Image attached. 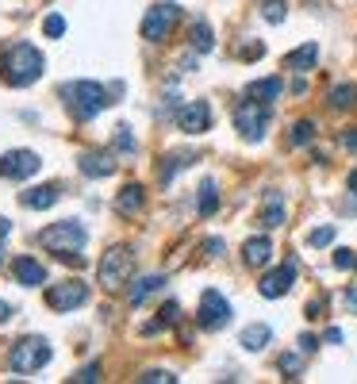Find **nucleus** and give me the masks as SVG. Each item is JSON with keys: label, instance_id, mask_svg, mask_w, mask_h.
<instances>
[{"label": "nucleus", "instance_id": "obj_1", "mask_svg": "<svg viewBox=\"0 0 357 384\" xmlns=\"http://www.w3.org/2000/svg\"><path fill=\"white\" fill-rule=\"evenodd\" d=\"M43 54L35 50L31 43H12L4 54H0V73L12 89H27L43 77Z\"/></svg>", "mask_w": 357, "mask_h": 384}, {"label": "nucleus", "instance_id": "obj_2", "mask_svg": "<svg viewBox=\"0 0 357 384\" xmlns=\"http://www.w3.org/2000/svg\"><path fill=\"white\" fill-rule=\"evenodd\" d=\"M111 89L97 85V81H70V85H62V104L70 108L73 119H97L100 111L111 104Z\"/></svg>", "mask_w": 357, "mask_h": 384}, {"label": "nucleus", "instance_id": "obj_3", "mask_svg": "<svg viewBox=\"0 0 357 384\" xmlns=\"http://www.w3.org/2000/svg\"><path fill=\"white\" fill-rule=\"evenodd\" d=\"M35 242H39L43 250H50V254L65 258V254H77V250H84L89 231H84L77 219H65V223H50V227H43Z\"/></svg>", "mask_w": 357, "mask_h": 384}, {"label": "nucleus", "instance_id": "obj_4", "mask_svg": "<svg viewBox=\"0 0 357 384\" xmlns=\"http://www.w3.org/2000/svg\"><path fill=\"white\" fill-rule=\"evenodd\" d=\"M131 269H135L131 250L127 246H111L97 265V277H100V285H104V292H119V288L131 280Z\"/></svg>", "mask_w": 357, "mask_h": 384}, {"label": "nucleus", "instance_id": "obj_5", "mask_svg": "<svg viewBox=\"0 0 357 384\" xmlns=\"http://www.w3.org/2000/svg\"><path fill=\"white\" fill-rule=\"evenodd\" d=\"M265 127H269V104L246 97L238 108H234V131H238L246 143H261V138H265Z\"/></svg>", "mask_w": 357, "mask_h": 384}, {"label": "nucleus", "instance_id": "obj_6", "mask_svg": "<svg viewBox=\"0 0 357 384\" xmlns=\"http://www.w3.org/2000/svg\"><path fill=\"white\" fill-rule=\"evenodd\" d=\"M50 361V346L46 339H20L8 350V369L12 373H35Z\"/></svg>", "mask_w": 357, "mask_h": 384}, {"label": "nucleus", "instance_id": "obj_7", "mask_svg": "<svg viewBox=\"0 0 357 384\" xmlns=\"http://www.w3.org/2000/svg\"><path fill=\"white\" fill-rule=\"evenodd\" d=\"M177 20H181V4H173V0H165V4H154L146 12L143 20V39L146 43H165L169 31L177 27Z\"/></svg>", "mask_w": 357, "mask_h": 384}, {"label": "nucleus", "instance_id": "obj_8", "mask_svg": "<svg viewBox=\"0 0 357 384\" xmlns=\"http://www.w3.org/2000/svg\"><path fill=\"white\" fill-rule=\"evenodd\" d=\"M196 323H200V331H223V327L231 323V304H227V296H219L215 288H208V292L200 296Z\"/></svg>", "mask_w": 357, "mask_h": 384}, {"label": "nucleus", "instance_id": "obj_9", "mask_svg": "<svg viewBox=\"0 0 357 384\" xmlns=\"http://www.w3.org/2000/svg\"><path fill=\"white\" fill-rule=\"evenodd\" d=\"M39 170H43V158L35 150H8L0 158V177H8V181H27Z\"/></svg>", "mask_w": 357, "mask_h": 384}, {"label": "nucleus", "instance_id": "obj_10", "mask_svg": "<svg viewBox=\"0 0 357 384\" xmlns=\"http://www.w3.org/2000/svg\"><path fill=\"white\" fill-rule=\"evenodd\" d=\"M84 300H89V285H84V280H62V285L46 288V304H50L54 312H73Z\"/></svg>", "mask_w": 357, "mask_h": 384}, {"label": "nucleus", "instance_id": "obj_11", "mask_svg": "<svg viewBox=\"0 0 357 384\" xmlns=\"http://www.w3.org/2000/svg\"><path fill=\"white\" fill-rule=\"evenodd\" d=\"M177 127H181L185 135H204V131L212 127V104L208 100H189V104H181Z\"/></svg>", "mask_w": 357, "mask_h": 384}, {"label": "nucleus", "instance_id": "obj_12", "mask_svg": "<svg viewBox=\"0 0 357 384\" xmlns=\"http://www.w3.org/2000/svg\"><path fill=\"white\" fill-rule=\"evenodd\" d=\"M296 285V261H285V265H277V269H269L265 277H261V285H258V292L265 296V300H277V296H285L288 288Z\"/></svg>", "mask_w": 357, "mask_h": 384}, {"label": "nucleus", "instance_id": "obj_13", "mask_svg": "<svg viewBox=\"0 0 357 384\" xmlns=\"http://www.w3.org/2000/svg\"><path fill=\"white\" fill-rule=\"evenodd\" d=\"M77 165L84 177H111L116 173V154H108V150H84L77 158Z\"/></svg>", "mask_w": 357, "mask_h": 384}, {"label": "nucleus", "instance_id": "obj_14", "mask_svg": "<svg viewBox=\"0 0 357 384\" xmlns=\"http://www.w3.org/2000/svg\"><path fill=\"white\" fill-rule=\"evenodd\" d=\"M12 277H16V285H23V288L46 285V269H43L35 258H27V254L12 261Z\"/></svg>", "mask_w": 357, "mask_h": 384}, {"label": "nucleus", "instance_id": "obj_15", "mask_svg": "<svg viewBox=\"0 0 357 384\" xmlns=\"http://www.w3.org/2000/svg\"><path fill=\"white\" fill-rule=\"evenodd\" d=\"M269 258H273V242H269L265 235H258V238H246V246H242V261H246L250 269H261V265H269Z\"/></svg>", "mask_w": 357, "mask_h": 384}, {"label": "nucleus", "instance_id": "obj_16", "mask_svg": "<svg viewBox=\"0 0 357 384\" xmlns=\"http://www.w3.org/2000/svg\"><path fill=\"white\" fill-rule=\"evenodd\" d=\"M143 204H146V192H143V185H123L119 189V196H116V212L119 215H138L143 212Z\"/></svg>", "mask_w": 357, "mask_h": 384}, {"label": "nucleus", "instance_id": "obj_17", "mask_svg": "<svg viewBox=\"0 0 357 384\" xmlns=\"http://www.w3.org/2000/svg\"><path fill=\"white\" fill-rule=\"evenodd\" d=\"M58 196H62V189H58V185H39V189L23 192V196H20V204H23V208H35V212H43V208H54V204H58Z\"/></svg>", "mask_w": 357, "mask_h": 384}, {"label": "nucleus", "instance_id": "obj_18", "mask_svg": "<svg viewBox=\"0 0 357 384\" xmlns=\"http://www.w3.org/2000/svg\"><path fill=\"white\" fill-rule=\"evenodd\" d=\"M315 62H319V46L315 43H304V46H296L292 54H285V70H296V73H307Z\"/></svg>", "mask_w": 357, "mask_h": 384}, {"label": "nucleus", "instance_id": "obj_19", "mask_svg": "<svg viewBox=\"0 0 357 384\" xmlns=\"http://www.w3.org/2000/svg\"><path fill=\"white\" fill-rule=\"evenodd\" d=\"M261 227L265 231H277L280 223H285V200H280V192H265V208H261Z\"/></svg>", "mask_w": 357, "mask_h": 384}, {"label": "nucleus", "instance_id": "obj_20", "mask_svg": "<svg viewBox=\"0 0 357 384\" xmlns=\"http://www.w3.org/2000/svg\"><path fill=\"white\" fill-rule=\"evenodd\" d=\"M285 92V81L280 77H265V81H253V85L246 89L250 100H261V104H273V100Z\"/></svg>", "mask_w": 357, "mask_h": 384}, {"label": "nucleus", "instance_id": "obj_21", "mask_svg": "<svg viewBox=\"0 0 357 384\" xmlns=\"http://www.w3.org/2000/svg\"><path fill=\"white\" fill-rule=\"evenodd\" d=\"M269 339H273V331H269L265 323H250L246 331H242V350H250V353H261L269 346Z\"/></svg>", "mask_w": 357, "mask_h": 384}, {"label": "nucleus", "instance_id": "obj_22", "mask_svg": "<svg viewBox=\"0 0 357 384\" xmlns=\"http://www.w3.org/2000/svg\"><path fill=\"white\" fill-rule=\"evenodd\" d=\"M165 285V277L162 273H150V277H143V280H135V288H131V292H127V300H131V304H143V300L146 296H154L158 292V288H162Z\"/></svg>", "mask_w": 357, "mask_h": 384}, {"label": "nucleus", "instance_id": "obj_23", "mask_svg": "<svg viewBox=\"0 0 357 384\" xmlns=\"http://www.w3.org/2000/svg\"><path fill=\"white\" fill-rule=\"evenodd\" d=\"M185 165H192V154H165L162 165H158V181L169 185V181H173V173L185 170Z\"/></svg>", "mask_w": 357, "mask_h": 384}, {"label": "nucleus", "instance_id": "obj_24", "mask_svg": "<svg viewBox=\"0 0 357 384\" xmlns=\"http://www.w3.org/2000/svg\"><path fill=\"white\" fill-rule=\"evenodd\" d=\"M331 108L334 111H346V108H357V85H350V81H346V85H334L331 89Z\"/></svg>", "mask_w": 357, "mask_h": 384}, {"label": "nucleus", "instance_id": "obj_25", "mask_svg": "<svg viewBox=\"0 0 357 384\" xmlns=\"http://www.w3.org/2000/svg\"><path fill=\"white\" fill-rule=\"evenodd\" d=\"M215 208H219V192H215V181L208 177V181L200 185V204H196V212H200V219H208V215H215Z\"/></svg>", "mask_w": 357, "mask_h": 384}, {"label": "nucleus", "instance_id": "obj_26", "mask_svg": "<svg viewBox=\"0 0 357 384\" xmlns=\"http://www.w3.org/2000/svg\"><path fill=\"white\" fill-rule=\"evenodd\" d=\"M212 46H215V35H212V27L204 23V20H196V23H192V50H196V54H208Z\"/></svg>", "mask_w": 357, "mask_h": 384}, {"label": "nucleus", "instance_id": "obj_27", "mask_svg": "<svg viewBox=\"0 0 357 384\" xmlns=\"http://www.w3.org/2000/svg\"><path fill=\"white\" fill-rule=\"evenodd\" d=\"M258 8L269 23H285V16H288V0H261Z\"/></svg>", "mask_w": 357, "mask_h": 384}, {"label": "nucleus", "instance_id": "obj_28", "mask_svg": "<svg viewBox=\"0 0 357 384\" xmlns=\"http://www.w3.org/2000/svg\"><path fill=\"white\" fill-rule=\"evenodd\" d=\"M315 138V119H300L292 127V146H307Z\"/></svg>", "mask_w": 357, "mask_h": 384}, {"label": "nucleus", "instance_id": "obj_29", "mask_svg": "<svg viewBox=\"0 0 357 384\" xmlns=\"http://www.w3.org/2000/svg\"><path fill=\"white\" fill-rule=\"evenodd\" d=\"M331 242H334V227H331V223H326V227H315V231H307V246H331Z\"/></svg>", "mask_w": 357, "mask_h": 384}, {"label": "nucleus", "instance_id": "obj_30", "mask_svg": "<svg viewBox=\"0 0 357 384\" xmlns=\"http://www.w3.org/2000/svg\"><path fill=\"white\" fill-rule=\"evenodd\" d=\"M234 54H238L242 62H253V58H261V54H265V43H258V39L238 43V46H234Z\"/></svg>", "mask_w": 357, "mask_h": 384}, {"label": "nucleus", "instance_id": "obj_31", "mask_svg": "<svg viewBox=\"0 0 357 384\" xmlns=\"http://www.w3.org/2000/svg\"><path fill=\"white\" fill-rule=\"evenodd\" d=\"M116 150H119V154H135V135H131V127H123V124H119L116 127Z\"/></svg>", "mask_w": 357, "mask_h": 384}, {"label": "nucleus", "instance_id": "obj_32", "mask_svg": "<svg viewBox=\"0 0 357 384\" xmlns=\"http://www.w3.org/2000/svg\"><path fill=\"white\" fill-rule=\"evenodd\" d=\"M300 369H304V358H300V353H280V373L300 377Z\"/></svg>", "mask_w": 357, "mask_h": 384}, {"label": "nucleus", "instance_id": "obj_33", "mask_svg": "<svg viewBox=\"0 0 357 384\" xmlns=\"http://www.w3.org/2000/svg\"><path fill=\"white\" fill-rule=\"evenodd\" d=\"M43 35H46V39L65 35V20H62V16H46V20H43Z\"/></svg>", "mask_w": 357, "mask_h": 384}, {"label": "nucleus", "instance_id": "obj_34", "mask_svg": "<svg viewBox=\"0 0 357 384\" xmlns=\"http://www.w3.org/2000/svg\"><path fill=\"white\" fill-rule=\"evenodd\" d=\"M334 269H357V254L353 250H334Z\"/></svg>", "mask_w": 357, "mask_h": 384}, {"label": "nucleus", "instance_id": "obj_35", "mask_svg": "<svg viewBox=\"0 0 357 384\" xmlns=\"http://www.w3.org/2000/svg\"><path fill=\"white\" fill-rule=\"evenodd\" d=\"M158 315H162V319H158L162 327H173L177 319H181V307H177L173 300H169V304H165V307H162V312H158Z\"/></svg>", "mask_w": 357, "mask_h": 384}, {"label": "nucleus", "instance_id": "obj_36", "mask_svg": "<svg viewBox=\"0 0 357 384\" xmlns=\"http://www.w3.org/2000/svg\"><path fill=\"white\" fill-rule=\"evenodd\" d=\"M138 380H146V384H154V380H162V384H173L177 377H173V373H165V369H146Z\"/></svg>", "mask_w": 357, "mask_h": 384}, {"label": "nucleus", "instance_id": "obj_37", "mask_svg": "<svg viewBox=\"0 0 357 384\" xmlns=\"http://www.w3.org/2000/svg\"><path fill=\"white\" fill-rule=\"evenodd\" d=\"M92 380H100V365H84L77 377H73V384H92Z\"/></svg>", "mask_w": 357, "mask_h": 384}, {"label": "nucleus", "instance_id": "obj_38", "mask_svg": "<svg viewBox=\"0 0 357 384\" xmlns=\"http://www.w3.org/2000/svg\"><path fill=\"white\" fill-rule=\"evenodd\" d=\"M342 150H350V154H357V127H350L342 135Z\"/></svg>", "mask_w": 357, "mask_h": 384}, {"label": "nucleus", "instance_id": "obj_39", "mask_svg": "<svg viewBox=\"0 0 357 384\" xmlns=\"http://www.w3.org/2000/svg\"><path fill=\"white\" fill-rule=\"evenodd\" d=\"M204 254H208V258H219V254H223V238H208V242H204Z\"/></svg>", "mask_w": 357, "mask_h": 384}, {"label": "nucleus", "instance_id": "obj_40", "mask_svg": "<svg viewBox=\"0 0 357 384\" xmlns=\"http://www.w3.org/2000/svg\"><path fill=\"white\" fill-rule=\"evenodd\" d=\"M323 304H326V300H323V296H315V300H307V319H319V312H323Z\"/></svg>", "mask_w": 357, "mask_h": 384}, {"label": "nucleus", "instance_id": "obj_41", "mask_svg": "<svg viewBox=\"0 0 357 384\" xmlns=\"http://www.w3.org/2000/svg\"><path fill=\"white\" fill-rule=\"evenodd\" d=\"M300 350H304V353H315V350H319V339H315V334H304V339H300Z\"/></svg>", "mask_w": 357, "mask_h": 384}, {"label": "nucleus", "instance_id": "obj_42", "mask_svg": "<svg viewBox=\"0 0 357 384\" xmlns=\"http://www.w3.org/2000/svg\"><path fill=\"white\" fill-rule=\"evenodd\" d=\"M342 304L350 307V312H357V288H346V292H342Z\"/></svg>", "mask_w": 357, "mask_h": 384}, {"label": "nucleus", "instance_id": "obj_43", "mask_svg": "<svg viewBox=\"0 0 357 384\" xmlns=\"http://www.w3.org/2000/svg\"><path fill=\"white\" fill-rule=\"evenodd\" d=\"M342 339H346V334L338 331V327H331V331H326V342H334V346H338V342H342Z\"/></svg>", "mask_w": 357, "mask_h": 384}, {"label": "nucleus", "instance_id": "obj_44", "mask_svg": "<svg viewBox=\"0 0 357 384\" xmlns=\"http://www.w3.org/2000/svg\"><path fill=\"white\" fill-rule=\"evenodd\" d=\"M12 319V304H4V300H0V323H8Z\"/></svg>", "mask_w": 357, "mask_h": 384}, {"label": "nucleus", "instance_id": "obj_45", "mask_svg": "<svg viewBox=\"0 0 357 384\" xmlns=\"http://www.w3.org/2000/svg\"><path fill=\"white\" fill-rule=\"evenodd\" d=\"M346 189H350V192H353V196H357V170H353V173H350V177H346Z\"/></svg>", "mask_w": 357, "mask_h": 384}, {"label": "nucleus", "instance_id": "obj_46", "mask_svg": "<svg viewBox=\"0 0 357 384\" xmlns=\"http://www.w3.org/2000/svg\"><path fill=\"white\" fill-rule=\"evenodd\" d=\"M8 231H12V223H8V219H0V238H4Z\"/></svg>", "mask_w": 357, "mask_h": 384}]
</instances>
